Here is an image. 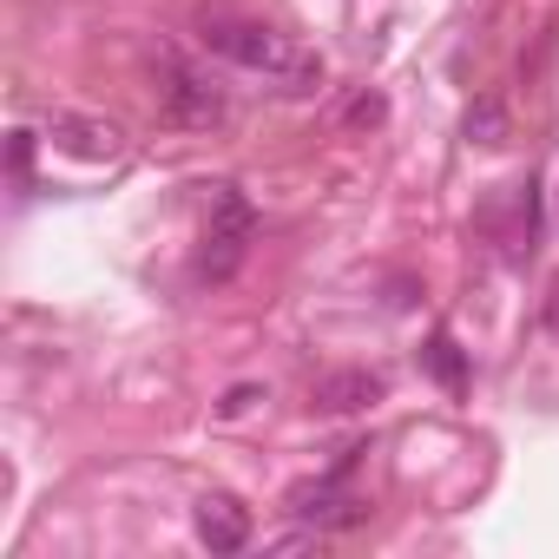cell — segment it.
Returning a JSON list of instances; mask_svg holds the SVG:
<instances>
[{
  "mask_svg": "<svg viewBox=\"0 0 559 559\" xmlns=\"http://www.w3.org/2000/svg\"><path fill=\"white\" fill-rule=\"evenodd\" d=\"M198 40H204L217 60H230V67L257 73L270 93H284V99H310V93L323 86V53H310L304 40L276 34V27H263V21L204 14V21H198Z\"/></svg>",
  "mask_w": 559,
  "mask_h": 559,
  "instance_id": "6da1fadb",
  "label": "cell"
},
{
  "mask_svg": "<svg viewBox=\"0 0 559 559\" xmlns=\"http://www.w3.org/2000/svg\"><path fill=\"white\" fill-rule=\"evenodd\" d=\"M250 230H257V211L237 185H217L211 198V224H204V250H198V276L204 284H230L243 250H250Z\"/></svg>",
  "mask_w": 559,
  "mask_h": 559,
  "instance_id": "7a4b0ae2",
  "label": "cell"
},
{
  "mask_svg": "<svg viewBox=\"0 0 559 559\" xmlns=\"http://www.w3.org/2000/svg\"><path fill=\"white\" fill-rule=\"evenodd\" d=\"M474 224H480L487 243H500L507 263H526V257L539 250V185H533V178H526V185H507L500 198L480 204Z\"/></svg>",
  "mask_w": 559,
  "mask_h": 559,
  "instance_id": "3957f363",
  "label": "cell"
},
{
  "mask_svg": "<svg viewBox=\"0 0 559 559\" xmlns=\"http://www.w3.org/2000/svg\"><path fill=\"white\" fill-rule=\"evenodd\" d=\"M362 454H369V448H349L323 480H304V487L290 493V513L310 520V526H323V533H336V526H362V520H369V500L349 493V474H356Z\"/></svg>",
  "mask_w": 559,
  "mask_h": 559,
  "instance_id": "277c9868",
  "label": "cell"
},
{
  "mask_svg": "<svg viewBox=\"0 0 559 559\" xmlns=\"http://www.w3.org/2000/svg\"><path fill=\"white\" fill-rule=\"evenodd\" d=\"M158 112L185 132H211L224 126V86L185 60H165V80H158Z\"/></svg>",
  "mask_w": 559,
  "mask_h": 559,
  "instance_id": "5b68a950",
  "label": "cell"
},
{
  "mask_svg": "<svg viewBox=\"0 0 559 559\" xmlns=\"http://www.w3.org/2000/svg\"><path fill=\"white\" fill-rule=\"evenodd\" d=\"M382 395H389V382H382L376 369H330V376H317V389H310V415L343 421V415L376 408Z\"/></svg>",
  "mask_w": 559,
  "mask_h": 559,
  "instance_id": "8992f818",
  "label": "cell"
},
{
  "mask_svg": "<svg viewBox=\"0 0 559 559\" xmlns=\"http://www.w3.org/2000/svg\"><path fill=\"white\" fill-rule=\"evenodd\" d=\"M53 145L60 152H73V158H93V165H106V158H119L126 152V132L112 126V119H93V112H53Z\"/></svg>",
  "mask_w": 559,
  "mask_h": 559,
  "instance_id": "52a82bcc",
  "label": "cell"
},
{
  "mask_svg": "<svg viewBox=\"0 0 559 559\" xmlns=\"http://www.w3.org/2000/svg\"><path fill=\"white\" fill-rule=\"evenodd\" d=\"M191 526H198V539H204L211 552H243V546H250V507H243L237 493H204V500L191 507Z\"/></svg>",
  "mask_w": 559,
  "mask_h": 559,
  "instance_id": "ba28073f",
  "label": "cell"
},
{
  "mask_svg": "<svg viewBox=\"0 0 559 559\" xmlns=\"http://www.w3.org/2000/svg\"><path fill=\"white\" fill-rule=\"evenodd\" d=\"M461 139L467 145H480V152H493V145H507L513 139V119H507V99L500 93H480L467 112H461Z\"/></svg>",
  "mask_w": 559,
  "mask_h": 559,
  "instance_id": "9c48e42d",
  "label": "cell"
},
{
  "mask_svg": "<svg viewBox=\"0 0 559 559\" xmlns=\"http://www.w3.org/2000/svg\"><path fill=\"white\" fill-rule=\"evenodd\" d=\"M421 362H428V376H435L441 389H454V395L467 389V362H461V349H454V336H448V330H435V336H428Z\"/></svg>",
  "mask_w": 559,
  "mask_h": 559,
  "instance_id": "30bf717a",
  "label": "cell"
},
{
  "mask_svg": "<svg viewBox=\"0 0 559 559\" xmlns=\"http://www.w3.org/2000/svg\"><path fill=\"white\" fill-rule=\"evenodd\" d=\"M8 165H14V185L27 191V185H34V132H14V145H8Z\"/></svg>",
  "mask_w": 559,
  "mask_h": 559,
  "instance_id": "8fae6325",
  "label": "cell"
},
{
  "mask_svg": "<svg viewBox=\"0 0 559 559\" xmlns=\"http://www.w3.org/2000/svg\"><path fill=\"white\" fill-rule=\"evenodd\" d=\"M250 402H263V389H257V382H237V389H230V395L217 402V415H224V421H237V415H243Z\"/></svg>",
  "mask_w": 559,
  "mask_h": 559,
  "instance_id": "7c38bea8",
  "label": "cell"
},
{
  "mask_svg": "<svg viewBox=\"0 0 559 559\" xmlns=\"http://www.w3.org/2000/svg\"><path fill=\"white\" fill-rule=\"evenodd\" d=\"M382 112H389V106H382V93H362V99L349 106V126H382Z\"/></svg>",
  "mask_w": 559,
  "mask_h": 559,
  "instance_id": "4fadbf2b",
  "label": "cell"
},
{
  "mask_svg": "<svg viewBox=\"0 0 559 559\" xmlns=\"http://www.w3.org/2000/svg\"><path fill=\"white\" fill-rule=\"evenodd\" d=\"M539 330L559 336V276H552V290H546V304H539Z\"/></svg>",
  "mask_w": 559,
  "mask_h": 559,
  "instance_id": "5bb4252c",
  "label": "cell"
}]
</instances>
